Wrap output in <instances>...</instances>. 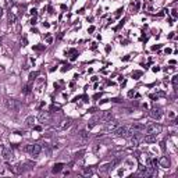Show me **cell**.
Instances as JSON below:
<instances>
[{
  "mask_svg": "<svg viewBox=\"0 0 178 178\" xmlns=\"http://www.w3.org/2000/svg\"><path fill=\"white\" fill-rule=\"evenodd\" d=\"M127 127H117L116 130H114V134H116L117 136H125V134H127Z\"/></svg>",
  "mask_w": 178,
  "mask_h": 178,
  "instance_id": "6",
  "label": "cell"
},
{
  "mask_svg": "<svg viewBox=\"0 0 178 178\" xmlns=\"http://www.w3.org/2000/svg\"><path fill=\"white\" fill-rule=\"evenodd\" d=\"M149 116L152 117V118H155V120H160L163 117V113L160 110H157V108H153V110L149 111Z\"/></svg>",
  "mask_w": 178,
  "mask_h": 178,
  "instance_id": "5",
  "label": "cell"
},
{
  "mask_svg": "<svg viewBox=\"0 0 178 178\" xmlns=\"http://www.w3.org/2000/svg\"><path fill=\"white\" fill-rule=\"evenodd\" d=\"M79 139L82 140V142H86V140L89 139V134L86 131H84V132H81V135H79Z\"/></svg>",
  "mask_w": 178,
  "mask_h": 178,
  "instance_id": "14",
  "label": "cell"
},
{
  "mask_svg": "<svg viewBox=\"0 0 178 178\" xmlns=\"http://www.w3.org/2000/svg\"><path fill=\"white\" fill-rule=\"evenodd\" d=\"M173 85H174V86H177V77H174V78H173Z\"/></svg>",
  "mask_w": 178,
  "mask_h": 178,
  "instance_id": "21",
  "label": "cell"
},
{
  "mask_svg": "<svg viewBox=\"0 0 178 178\" xmlns=\"http://www.w3.org/2000/svg\"><path fill=\"white\" fill-rule=\"evenodd\" d=\"M25 125L29 127V128H33V127H35V118H33L32 116L27 117V120H25Z\"/></svg>",
  "mask_w": 178,
  "mask_h": 178,
  "instance_id": "11",
  "label": "cell"
},
{
  "mask_svg": "<svg viewBox=\"0 0 178 178\" xmlns=\"http://www.w3.org/2000/svg\"><path fill=\"white\" fill-rule=\"evenodd\" d=\"M6 106H7V108H10V110H17V108H18L16 100H13V99H8V100L6 102Z\"/></svg>",
  "mask_w": 178,
  "mask_h": 178,
  "instance_id": "9",
  "label": "cell"
},
{
  "mask_svg": "<svg viewBox=\"0 0 178 178\" xmlns=\"http://www.w3.org/2000/svg\"><path fill=\"white\" fill-rule=\"evenodd\" d=\"M153 173V167H140L139 171H138V175H142V177H150Z\"/></svg>",
  "mask_w": 178,
  "mask_h": 178,
  "instance_id": "4",
  "label": "cell"
},
{
  "mask_svg": "<svg viewBox=\"0 0 178 178\" xmlns=\"http://www.w3.org/2000/svg\"><path fill=\"white\" fill-rule=\"evenodd\" d=\"M35 77H38V72H32L31 74V79H35Z\"/></svg>",
  "mask_w": 178,
  "mask_h": 178,
  "instance_id": "20",
  "label": "cell"
},
{
  "mask_svg": "<svg viewBox=\"0 0 178 178\" xmlns=\"http://www.w3.org/2000/svg\"><path fill=\"white\" fill-rule=\"evenodd\" d=\"M3 16V8H0V17Z\"/></svg>",
  "mask_w": 178,
  "mask_h": 178,
  "instance_id": "22",
  "label": "cell"
},
{
  "mask_svg": "<svg viewBox=\"0 0 178 178\" xmlns=\"http://www.w3.org/2000/svg\"><path fill=\"white\" fill-rule=\"evenodd\" d=\"M61 168H63V164H56L53 167V173H59Z\"/></svg>",
  "mask_w": 178,
  "mask_h": 178,
  "instance_id": "17",
  "label": "cell"
},
{
  "mask_svg": "<svg viewBox=\"0 0 178 178\" xmlns=\"http://www.w3.org/2000/svg\"><path fill=\"white\" fill-rule=\"evenodd\" d=\"M143 140H145L146 143H153V142H156V135H149V134H147L146 136L143 138Z\"/></svg>",
  "mask_w": 178,
  "mask_h": 178,
  "instance_id": "13",
  "label": "cell"
},
{
  "mask_svg": "<svg viewBox=\"0 0 178 178\" xmlns=\"http://www.w3.org/2000/svg\"><path fill=\"white\" fill-rule=\"evenodd\" d=\"M132 128H134L135 131H143V130H145V125L143 124H132Z\"/></svg>",
  "mask_w": 178,
  "mask_h": 178,
  "instance_id": "15",
  "label": "cell"
},
{
  "mask_svg": "<svg viewBox=\"0 0 178 178\" xmlns=\"http://www.w3.org/2000/svg\"><path fill=\"white\" fill-rule=\"evenodd\" d=\"M145 128H146V134H149V135H156V136H157L163 130V127L160 124H157V123L149 124L147 127H145Z\"/></svg>",
  "mask_w": 178,
  "mask_h": 178,
  "instance_id": "1",
  "label": "cell"
},
{
  "mask_svg": "<svg viewBox=\"0 0 178 178\" xmlns=\"http://www.w3.org/2000/svg\"><path fill=\"white\" fill-rule=\"evenodd\" d=\"M139 134V132H138ZM138 134H135V135H132L131 136V143L134 145V146H138L139 145V142H140V138H139V135Z\"/></svg>",
  "mask_w": 178,
  "mask_h": 178,
  "instance_id": "12",
  "label": "cell"
},
{
  "mask_svg": "<svg viewBox=\"0 0 178 178\" xmlns=\"http://www.w3.org/2000/svg\"><path fill=\"white\" fill-rule=\"evenodd\" d=\"M70 125H71V121H70V120H68V121H64V124H63V128L65 130V128H68Z\"/></svg>",
  "mask_w": 178,
  "mask_h": 178,
  "instance_id": "18",
  "label": "cell"
},
{
  "mask_svg": "<svg viewBox=\"0 0 178 178\" xmlns=\"http://www.w3.org/2000/svg\"><path fill=\"white\" fill-rule=\"evenodd\" d=\"M16 20H17V17L14 16V14H11V13L8 14V23L10 24H14L16 23Z\"/></svg>",
  "mask_w": 178,
  "mask_h": 178,
  "instance_id": "16",
  "label": "cell"
},
{
  "mask_svg": "<svg viewBox=\"0 0 178 178\" xmlns=\"http://www.w3.org/2000/svg\"><path fill=\"white\" fill-rule=\"evenodd\" d=\"M25 150L28 152V153H31L32 156H38L40 152H42V146L39 145V143H33V145H28V146L25 147Z\"/></svg>",
  "mask_w": 178,
  "mask_h": 178,
  "instance_id": "2",
  "label": "cell"
},
{
  "mask_svg": "<svg viewBox=\"0 0 178 178\" xmlns=\"http://www.w3.org/2000/svg\"><path fill=\"white\" fill-rule=\"evenodd\" d=\"M1 156H3V159H4L6 162H8V160L13 157V152H11L10 149H6V147H4V149L1 150Z\"/></svg>",
  "mask_w": 178,
  "mask_h": 178,
  "instance_id": "7",
  "label": "cell"
},
{
  "mask_svg": "<svg viewBox=\"0 0 178 178\" xmlns=\"http://www.w3.org/2000/svg\"><path fill=\"white\" fill-rule=\"evenodd\" d=\"M117 127H118V124H117V121H108L107 125H106V131L110 132V131H114Z\"/></svg>",
  "mask_w": 178,
  "mask_h": 178,
  "instance_id": "8",
  "label": "cell"
},
{
  "mask_svg": "<svg viewBox=\"0 0 178 178\" xmlns=\"http://www.w3.org/2000/svg\"><path fill=\"white\" fill-rule=\"evenodd\" d=\"M159 164H160L162 167H164V168H168V167H170V160H168L167 157H162V159L159 160Z\"/></svg>",
  "mask_w": 178,
  "mask_h": 178,
  "instance_id": "10",
  "label": "cell"
},
{
  "mask_svg": "<svg viewBox=\"0 0 178 178\" xmlns=\"http://www.w3.org/2000/svg\"><path fill=\"white\" fill-rule=\"evenodd\" d=\"M110 117H111V113H104V114H103V118H104V120H108Z\"/></svg>",
  "mask_w": 178,
  "mask_h": 178,
  "instance_id": "19",
  "label": "cell"
},
{
  "mask_svg": "<svg viewBox=\"0 0 178 178\" xmlns=\"http://www.w3.org/2000/svg\"><path fill=\"white\" fill-rule=\"evenodd\" d=\"M38 118H39V121L40 123H50V120H52V116H50V113L49 111H40L39 113V116H38Z\"/></svg>",
  "mask_w": 178,
  "mask_h": 178,
  "instance_id": "3",
  "label": "cell"
}]
</instances>
